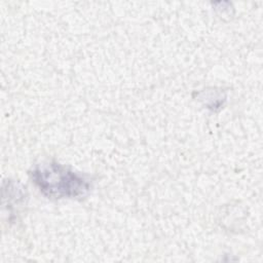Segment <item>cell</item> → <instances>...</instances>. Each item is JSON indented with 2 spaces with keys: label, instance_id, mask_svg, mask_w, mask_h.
Here are the masks:
<instances>
[{
  "label": "cell",
  "instance_id": "cell-1",
  "mask_svg": "<svg viewBox=\"0 0 263 263\" xmlns=\"http://www.w3.org/2000/svg\"><path fill=\"white\" fill-rule=\"evenodd\" d=\"M40 192L48 198H77L86 195L91 185L82 175L58 162L40 163L31 172Z\"/></svg>",
  "mask_w": 263,
  "mask_h": 263
}]
</instances>
